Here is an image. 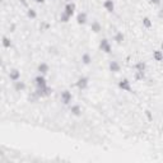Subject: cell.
<instances>
[{
	"label": "cell",
	"mask_w": 163,
	"mask_h": 163,
	"mask_svg": "<svg viewBox=\"0 0 163 163\" xmlns=\"http://www.w3.org/2000/svg\"><path fill=\"white\" fill-rule=\"evenodd\" d=\"M52 93H54V89L51 87H49V86H46L44 88H36V94H37L40 98L50 97Z\"/></svg>",
	"instance_id": "cell-1"
},
{
	"label": "cell",
	"mask_w": 163,
	"mask_h": 163,
	"mask_svg": "<svg viewBox=\"0 0 163 163\" xmlns=\"http://www.w3.org/2000/svg\"><path fill=\"white\" fill-rule=\"evenodd\" d=\"M89 86V78L88 77H79L75 82V87L79 90H84L87 89Z\"/></svg>",
	"instance_id": "cell-2"
},
{
	"label": "cell",
	"mask_w": 163,
	"mask_h": 163,
	"mask_svg": "<svg viewBox=\"0 0 163 163\" xmlns=\"http://www.w3.org/2000/svg\"><path fill=\"white\" fill-rule=\"evenodd\" d=\"M99 50L103 51L105 54H111L112 52V47L110 45V42H108L107 38H102L101 42H99Z\"/></svg>",
	"instance_id": "cell-3"
},
{
	"label": "cell",
	"mask_w": 163,
	"mask_h": 163,
	"mask_svg": "<svg viewBox=\"0 0 163 163\" xmlns=\"http://www.w3.org/2000/svg\"><path fill=\"white\" fill-rule=\"evenodd\" d=\"M119 88L121 89V90H125V92H131L132 88H131V83L130 80L128 79V78H124V79H121L119 82Z\"/></svg>",
	"instance_id": "cell-4"
},
{
	"label": "cell",
	"mask_w": 163,
	"mask_h": 163,
	"mask_svg": "<svg viewBox=\"0 0 163 163\" xmlns=\"http://www.w3.org/2000/svg\"><path fill=\"white\" fill-rule=\"evenodd\" d=\"M61 102L64 105H70V102L73 101V94H71V92L70 90H68V89H65V90H63L61 92Z\"/></svg>",
	"instance_id": "cell-5"
},
{
	"label": "cell",
	"mask_w": 163,
	"mask_h": 163,
	"mask_svg": "<svg viewBox=\"0 0 163 163\" xmlns=\"http://www.w3.org/2000/svg\"><path fill=\"white\" fill-rule=\"evenodd\" d=\"M34 86L36 88H44L47 86V80H46V78L45 75H42V74H38L37 77L34 78Z\"/></svg>",
	"instance_id": "cell-6"
},
{
	"label": "cell",
	"mask_w": 163,
	"mask_h": 163,
	"mask_svg": "<svg viewBox=\"0 0 163 163\" xmlns=\"http://www.w3.org/2000/svg\"><path fill=\"white\" fill-rule=\"evenodd\" d=\"M75 9H77V5H75L74 3L69 2V3H66V5H65V8H64V13H66L69 17H73V15H74V13H75Z\"/></svg>",
	"instance_id": "cell-7"
},
{
	"label": "cell",
	"mask_w": 163,
	"mask_h": 163,
	"mask_svg": "<svg viewBox=\"0 0 163 163\" xmlns=\"http://www.w3.org/2000/svg\"><path fill=\"white\" fill-rule=\"evenodd\" d=\"M9 79L11 82H17V80H19L21 79V71L13 68V69H10L9 70Z\"/></svg>",
	"instance_id": "cell-8"
},
{
	"label": "cell",
	"mask_w": 163,
	"mask_h": 163,
	"mask_svg": "<svg viewBox=\"0 0 163 163\" xmlns=\"http://www.w3.org/2000/svg\"><path fill=\"white\" fill-rule=\"evenodd\" d=\"M88 21V17H87V13H84V11H80V13H78L77 15V23L79 26H84Z\"/></svg>",
	"instance_id": "cell-9"
},
{
	"label": "cell",
	"mask_w": 163,
	"mask_h": 163,
	"mask_svg": "<svg viewBox=\"0 0 163 163\" xmlns=\"http://www.w3.org/2000/svg\"><path fill=\"white\" fill-rule=\"evenodd\" d=\"M108 69L112 73H119L120 70H121V65H120L117 61H115V60H111L110 64H108Z\"/></svg>",
	"instance_id": "cell-10"
},
{
	"label": "cell",
	"mask_w": 163,
	"mask_h": 163,
	"mask_svg": "<svg viewBox=\"0 0 163 163\" xmlns=\"http://www.w3.org/2000/svg\"><path fill=\"white\" fill-rule=\"evenodd\" d=\"M49 70H50V66H49V64H46V63H41L37 66V71L42 75H46L47 73H49Z\"/></svg>",
	"instance_id": "cell-11"
},
{
	"label": "cell",
	"mask_w": 163,
	"mask_h": 163,
	"mask_svg": "<svg viewBox=\"0 0 163 163\" xmlns=\"http://www.w3.org/2000/svg\"><path fill=\"white\" fill-rule=\"evenodd\" d=\"M103 8H105L106 11H108V13H113V11H115V3H113V0H105Z\"/></svg>",
	"instance_id": "cell-12"
},
{
	"label": "cell",
	"mask_w": 163,
	"mask_h": 163,
	"mask_svg": "<svg viewBox=\"0 0 163 163\" xmlns=\"http://www.w3.org/2000/svg\"><path fill=\"white\" fill-rule=\"evenodd\" d=\"M26 88H27L26 83L22 82L21 79L17 80V82H14V90H15V92H23V90H24Z\"/></svg>",
	"instance_id": "cell-13"
},
{
	"label": "cell",
	"mask_w": 163,
	"mask_h": 163,
	"mask_svg": "<svg viewBox=\"0 0 163 163\" xmlns=\"http://www.w3.org/2000/svg\"><path fill=\"white\" fill-rule=\"evenodd\" d=\"M90 29H92V32H94V33H99L102 31V24L98 21H93L90 23Z\"/></svg>",
	"instance_id": "cell-14"
},
{
	"label": "cell",
	"mask_w": 163,
	"mask_h": 163,
	"mask_svg": "<svg viewBox=\"0 0 163 163\" xmlns=\"http://www.w3.org/2000/svg\"><path fill=\"white\" fill-rule=\"evenodd\" d=\"M70 112H71V115L79 117V116H82V107L79 105H73L70 107Z\"/></svg>",
	"instance_id": "cell-15"
},
{
	"label": "cell",
	"mask_w": 163,
	"mask_h": 163,
	"mask_svg": "<svg viewBox=\"0 0 163 163\" xmlns=\"http://www.w3.org/2000/svg\"><path fill=\"white\" fill-rule=\"evenodd\" d=\"M124 40H125V36H124L122 32H116V33H115V36H113V41L116 42L117 45H121L122 42H124Z\"/></svg>",
	"instance_id": "cell-16"
},
{
	"label": "cell",
	"mask_w": 163,
	"mask_h": 163,
	"mask_svg": "<svg viewBox=\"0 0 163 163\" xmlns=\"http://www.w3.org/2000/svg\"><path fill=\"white\" fill-rule=\"evenodd\" d=\"M153 59L158 63L163 61V51L162 50H154L153 51Z\"/></svg>",
	"instance_id": "cell-17"
},
{
	"label": "cell",
	"mask_w": 163,
	"mask_h": 163,
	"mask_svg": "<svg viewBox=\"0 0 163 163\" xmlns=\"http://www.w3.org/2000/svg\"><path fill=\"white\" fill-rule=\"evenodd\" d=\"M134 68H135L136 71H145L147 70V64H145V61H138L134 65Z\"/></svg>",
	"instance_id": "cell-18"
},
{
	"label": "cell",
	"mask_w": 163,
	"mask_h": 163,
	"mask_svg": "<svg viewBox=\"0 0 163 163\" xmlns=\"http://www.w3.org/2000/svg\"><path fill=\"white\" fill-rule=\"evenodd\" d=\"M82 63L84 65H89L90 63H92V56H90V54L88 52H84L82 55Z\"/></svg>",
	"instance_id": "cell-19"
},
{
	"label": "cell",
	"mask_w": 163,
	"mask_h": 163,
	"mask_svg": "<svg viewBox=\"0 0 163 163\" xmlns=\"http://www.w3.org/2000/svg\"><path fill=\"white\" fill-rule=\"evenodd\" d=\"M145 71H135V74H134V79L138 80V82H143V80H145Z\"/></svg>",
	"instance_id": "cell-20"
},
{
	"label": "cell",
	"mask_w": 163,
	"mask_h": 163,
	"mask_svg": "<svg viewBox=\"0 0 163 163\" xmlns=\"http://www.w3.org/2000/svg\"><path fill=\"white\" fill-rule=\"evenodd\" d=\"M2 44H3L4 49H10L11 47V41L9 37H7V36H3L2 37Z\"/></svg>",
	"instance_id": "cell-21"
},
{
	"label": "cell",
	"mask_w": 163,
	"mask_h": 163,
	"mask_svg": "<svg viewBox=\"0 0 163 163\" xmlns=\"http://www.w3.org/2000/svg\"><path fill=\"white\" fill-rule=\"evenodd\" d=\"M142 22H143V27H144V28L149 29V28H152V27H153V22L150 21V18H149V17H144Z\"/></svg>",
	"instance_id": "cell-22"
},
{
	"label": "cell",
	"mask_w": 163,
	"mask_h": 163,
	"mask_svg": "<svg viewBox=\"0 0 163 163\" xmlns=\"http://www.w3.org/2000/svg\"><path fill=\"white\" fill-rule=\"evenodd\" d=\"M27 18H29V19H36L37 18V13H36V10L32 9V8H28L27 9Z\"/></svg>",
	"instance_id": "cell-23"
},
{
	"label": "cell",
	"mask_w": 163,
	"mask_h": 163,
	"mask_svg": "<svg viewBox=\"0 0 163 163\" xmlns=\"http://www.w3.org/2000/svg\"><path fill=\"white\" fill-rule=\"evenodd\" d=\"M70 18H71V17H69L68 14L63 11V13L60 14V22H61V23H68V22L70 21Z\"/></svg>",
	"instance_id": "cell-24"
},
{
	"label": "cell",
	"mask_w": 163,
	"mask_h": 163,
	"mask_svg": "<svg viewBox=\"0 0 163 163\" xmlns=\"http://www.w3.org/2000/svg\"><path fill=\"white\" fill-rule=\"evenodd\" d=\"M37 99H40V97H38L37 94H36V92L28 96V101H29V102H36V101H37Z\"/></svg>",
	"instance_id": "cell-25"
},
{
	"label": "cell",
	"mask_w": 163,
	"mask_h": 163,
	"mask_svg": "<svg viewBox=\"0 0 163 163\" xmlns=\"http://www.w3.org/2000/svg\"><path fill=\"white\" fill-rule=\"evenodd\" d=\"M148 3L150 5H155V7H158V5H161V0H148Z\"/></svg>",
	"instance_id": "cell-26"
},
{
	"label": "cell",
	"mask_w": 163,
	"mask_h": 163,
	"mask_svg": "<svg viewBox=\"0 0 163 163\" xmlns=\"http://www.w3.org/2000/svg\"><path fill=\"white\" fill-rule=\"evenodd\" d=\"M145 116H147V119L149 120V121H152V120H153V116H152V112H150L149 110H147V111H145Z\"/></svg>",
	"instance_id": "cell-27"
},
{
	"label": "cell",
	"mask_w": 163,
	"mask_h": 163,
	"mask_svg": "<svg viewBox=\"0 0 163 163\" xmlns=\"http://www.w3.org/2000/svg\"><path fill=\"white\" fill-rule=\"evenodd\" d=\"M157 15H158V18H161V19H163V8L158 10V13H157Z\"/></svg>",
	"instance_id": "cell-28"
},
{
	"label": "cell",
	"mask_w": 163,
	"mask_h": 163,
	"mask_svg": "<svg viewBox=\"0 0 163 163\" xmlns=\"http://www.w3.org/2000/svg\"><path fill=\"white\" fill-rule=\"evenodd\" d=\"M21 2V4L23 5V7H26L27 9H28V3H27V0H19Z\"/></svg>",
	"instance_id": "cell-29"
},
{
	"label": "cell",
	"mask_w": 163,
	"mask_h": 163,
	"mask_svg": "<svg viewBox=\"0 0 163 163\" xmlns=\"http://www.w3.org/2000/svg\"><path fill=\"white\" fill-rule=\"evenodd\" d=\"M34 3H37V4H44L45 3V0H33Z\"/></svg>",
	"instance_id": "cell-30"
},
{
	"label": "cell",
	"mask_w": 163,
	"mask_h": 163,
	"mask_svg": "<svg viewBox=\"0 0 163 163\" xmlns=\"http://www.w3.org/2000/svg\"><path fill=\"white\" fill-rule=\"evenodd\" d=\"M161 50L163 51V42H162V44H161Z\"/></svg>",
	"instance_id": "cell-31"
},
{
	"label": "cell",
	"mask_w": 163,
	"mask_h": 163,
	"mask_svg": "<svg viewBox=\"0 0 163 163\" xmlns=\"http://www.w3.org/2000/svg\"><path fill=\"white\" fill-rule=\"evenodd\" d=\"M66 2H68V3H69V0H66Z\"/></svg>",
	"instance_id": "cell-32"
}]
</instances>
